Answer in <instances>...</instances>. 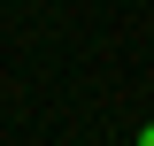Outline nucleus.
I'll return each mask as SVG.
<instances>
[{
    "label": "nucleus",
    "mask_w": 154,
    "mask_h": 146,
    "mask_svg": "<svg viewBox=\"0 0 154 146\" xmlns=\"http://www.w3.org/2000/svg\"><path fill=\"white\" fill-rule=\"evenodd\" d=\"M139 146H154V123H139Z\"/></svg>",
    "instance_id": "nucleus-1"
}]
</instances>
